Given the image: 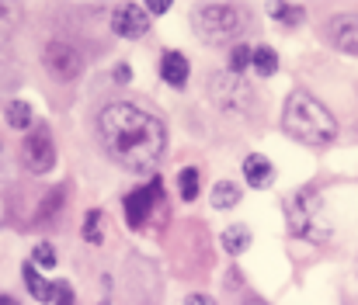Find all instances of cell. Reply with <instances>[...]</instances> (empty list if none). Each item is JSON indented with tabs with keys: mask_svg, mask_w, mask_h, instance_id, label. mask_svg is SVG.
<instances>
[{
	"mask_svg": "<svg viewBox=\"0 0 358 305\" xmlns=\"http://www.w3.org/2000/svg\"><path fill=\"white\" fill-rule=\"evenodd\" d=\"M98 132L108 149V156L125 170H153L167 149V128L157 114L136 107V104L115 101L101 107Z\"/></svg>",
	"mask_w": 358,
	"mask_h": 305,
	"instance_id": "obj_1",
	"label": "cell"
},
{
	"mask_svg": "<svg viewBox=\"0 0 358 305\" xmlns=\"http://www.w3.org/2000/svg\"><path fill=\"white\" fill-rule=\"evenodd\" d=\"M282 128H285L292 139L306 142V146H327V142H334V135H338L334 114L317 101L313 94H306V91H292V94H289L285 111H282Z\"/></svg>",
	"mask_w": 358,
	"mask_h": 305,
	"instance_id": "obj_2",
	"label": "cell"
},
{
	"mask_svg": "<svg viewBox=\"0 0 358 305\" xmlns=\"http://www.w3.org/2000/svg\"><path fill=\"white\" fill-rule=\"evenodd\" d=\"M285 215H289V229H292L296 236H303V239L320 243V239L331 236V225H327V218H324V202H320V195H317L313 188L296 191V195L285 202Z\"/></svg>",
	"mask_w": 358,
	"mask_h": 305,
	"instance_id": "obj_3",
	"label": "cell"
},
{
	"mask_svg": "<svg viewBox=\"0 0 358 305\" xmlns=\"http://www.w3.org/2000/svg\"><path fill=\"white\" fill-rule=\"evenodd\" d=\"M243 21L247 17H243V10H240L237 3H202L192 14V24H195L199 38L209 42V45H220V42L234 38L240 28H243Z\"/></svg>",
	"mask_w": 358,
	"mask_h": 305,
	"instance_id": "obj_4",
	"label": "cell"
},
{
	"mask_svg": "<svg viewBox=\"0 0 358 305\" xmlns=\"http://www.w3.org/2000/svg\"><path fill=\"white\" fill-rule=\"evenodd\" d=\"M160 208H164V181L160 177H153L146 188H136L125 195V218L132 229H143L153 218V211H160Z\"/></svg>",
	"mask_w": 358,
	"mask_h": 305,
	"instance_id": "obj_5",
	"label": "cell"
},
{
	"mask_svg": "<svg viewBox=\"0 0 358 305\" xmlns=\"http://www.w3.org/2000/svg\"><path fill=\"white\" fill-rule=\"evenodd\" d=\"M209 91H213V101L220 104L223 111H240V107H247V101H250L247 80H243L240 73H230V70L216 73V77L209 80Z\"/></svg>",
	"mask_w": 358,
	"mask_h": 305,
	"instance_id": "obj_6",
	"label": "cell"
},
{
	"mask_svg": "<svg viewBox=\"0 0 358 305\" xmlns=\"http://www.w3.org/2000/svg\"><path fill=\"white\" fill-rule=\"evenodd\" d=\"M42 63L52 77L59 80H77L84 73V56L70 45V42H49L45 52H42Z\"/></svg>",
	"mask_w": 358,
	"mask_h": 305,
	"instance_id": "obj_7",
	"label": "cell"
},
{
	"mask_svg": "<svg viewBox=\"0 0 358 305\" xmlns=\"http://www.w3.org/2000/svg\"><path fill=\"white\" fill-rule=\"evenodd\" d=\"M21 156H24V167H28L31 174H45V170H52V163H56L52 135H49L45 128H35L31 135H24V142H21Z\"/></svg>",
	"mask_w": 358,
	"mask_h": 305,
	"instance_id": "obj_8",
	"label": "cell"
},
{
	"mask_svg": "<svg viewBox=\"0 0 358 305\" xmlns=\"http://www.w3.org/2000/svg\"><path fill=\"white\" fill-rule=\"evenodd\" d=\"M112 31H119L122 38H139L150 31V14L139 3H119L112 10Z\"/></svg>",
	"mask_w": 358,
	"mask_h": 305,
	"instance_id": "obj_9",
	"label": "cell"
},
{
	"mask_svg": "<svg viewBox=\"0 0 358 305\" xmlns=\"http://www.w3.org/2000/svg\"><path fill=\"white\" fill-rule=\"evenodd\" d=\"M327 38L341 49V52H358V14H338L327 21Z\"/></svg>",
	"mask_w": 358,
	"mask_h": 305,
	"instance_id": "obj_10",
	"label": "cell"
},
{
	"mask_svg": "<svg viewBox=\"0 0 358 305\" xmlns=\"http://www.w3.org/2000/svg\"><path fill=\"white\" fill-rule=\"evenodd\" d=\"M243 177H247V184H250V188H268V184L275 181V167H271V160H268V156L250 153V156L243 160Z\"/></svg>",
	"mask_w": 358,
	"mask_h": 305,
	"instance_id": "obj_11",
	"label": "cell"
},
{
	"mask_svg": "<svg viewBox=\"0 0 358 305\" xmlns=\"http://www.w3.org/2000/svg\"><path fill=\"white\" fill-rule=\"evenodd\" d=\"M160 77L171 87H185L188 84V59L181 52H164L160 56Z\"/></svg>",
	"mask_w": 358,
	"mask_h": 305,
	"instance_id": "obj_12",
	"label": "cell"
},
{
	"mask_svg": "<svg viewBox=\"0 0 358 305\" xmlns=\"http://www.w3.org/2000/svg\"><path fill=\"white\" fill-rule=\"evenodd\" d=\"M21 274H24V285H28V292H31V299H35V302H56V285H52V281H45L31 260L24 264V271H21Z\"/></svg>",
	"mask_w": 358,
	"mask_h": 305,
	"instance_id": "obj_13",
	"label": "cell"
},
{
	"mask_svg": "<svg viewBox=\"0 0 358 305\" xmlns=\"http://www.w3.org/2000/svg\"><path fill=\"white\" fill-rule=\"evenodd\" d=\"M220 243H223L227 253H243V250L250 246V229H247V225H230V229L220 236Z\"/></svg>",
	"mask_w": 358,
	"mask_h": 305,
	"instance_id": "obj_14",
	"label": "cell"
},
{
	"mask_svg": "<svg viewBox=\"0 0 358 305\" xmlns=\"http://www.w3.org/2000/svg\"><path fill=\"white\" fill-rule=\"evenodd\" d=\"M268 14H271L275 21H282V24H299V21L306 17V10H303L299 3H271Z\"/></svg>",
	"mask_w": 358,
	"mask_h": 305,
	"instance_id": "obj_15",
	"label": "cell"
},
{
	"mask_svg": "<svg viewBox=\"0 0 358 305\" xmlns=\"http://www.w3.org/2000/svg\"><path fill=\"white\" fill-rule=\"evenodd\" d=\"M261 77H271L275 70H278V56H275V49H268V45H257L254 49V63H250Z\"/></svg>",
	"mask_w": 358,
	"mask_h": 305,
	"instance_id": "obj_16",
	"label": "cell"
},
{
	"mask_svg": "<svg viewBox=\"0 0 358 305\" xmlns=\"http://www.w3.org/2000/svg\"><path fill=\"white\" fill-rule=\"evenodd\" d=\"M199 184H202V174H199L195 167H185L181 177H178V191H181V198H185V202L199 198Z\"/></svg>",
	"mask_w": 358,
	"mask_h": 305,
	"instance_id": "obj_17",
	"label": "cell"
},
{
	"mask_svg": "<svg viewBox=\"0 0 358 305\" xmlns=\"http://www.w3.org/2000/svg\"><path fill=\"white\" fill-rule=\"evenodd\" d=\"M240 202V188L230 184V181H220L213 188V208H234Z\"/></svg>",
	"mask_w": 358,
	"mask_h": 305,
	"instance_id": "obj_18",
	"label": "cell"
},
{
	"mask_svg": "<svg viewBox=\"0 0 358 305\" xmlns=\"http://www.w3.org/2000/svg\"><path fill=\"white\" fill-rule=\"evenodd\" d=\"M7 125L10 128H28L31 125V107L24 101H10L7 104Z\"/></svg>",
	"mask_w": 358,
	"mask_h": 305,
	"instance_id": "obj_19",
	"label": "cell"
},
{
	"mask_svg": "<svg viewBox=\"0 0 358 305\" xmlns=\"http://www.w3.org/2000/svg\"><path fill=\"white\" fill-rule=\"evenodd\" d=\"M17 21H21V10L14 3H0V38H7L17 28Z\"/></svg>",
	"mask_w": 358,
	"mask_h": 305,
	"instance_id": "obj_20",
	"label": "cell"
},
{
	"mask_svg": "<svg viewBox=\"0 0 358 305\" xmlns=\"http://www.w3.org/2000/svg\"><path fill=\"white\" fill-rule=\"evenodd\" d=\"M84 239H87V243H101V239H105V236H101V211H98V208H91L87 218H84Z\"/></svg>",
	"mask_w": 358,
	"mask_h": 305,
	"instance_id": "obj_21",
	"label": "cell"
},
{
	"mask_svg": "<svg viewBox=\"0 0 358 305\" xmlns=\"http://www.w3.org/2000/svg\"><path fill=\"white\" fill-rule=\"evenodd\" d=\"M254 63V49H247V45H237L234 52H230V73H243L247 66Z\"/></svg>",
	"mask_w": 358,
	"mask_h": 305,
	"instance_id": "obj_22",
	"label": "cell"
},
{
	"mask_svg": "<svg viewBox=\"0 0 358 305\" xmlns=\"http://www.w3.org/2000/svg\"><path fill=\"white\" fill-rule=\"evenodd\" d=\"M31 264H35V267H56V250H52V243H38V246L31 250Z\"/></svg>",
	"mask_w": 358,
	"mask_h": 305,
	"instance_id": "obj_23",
	"label": "cell"
},
{
	"mask_svg": "<svg viewBox=\"0 0 358 305\" xmlns=\"http://www.w3.org/2000/svg\"><path fill=\"white\" fill-rule=\"evenodd\" d=\"M56 305H73V288L66 281H56Z\"/></svg>",
	"mask_w": 358,
	"mask_h": 305,
	"instance_id": "obj_24",
	"label": "cell"
},
{
	"mask_svg": "<svg viewBox=\"0 0 358 305\" xmlns=\"http://www.w3.org/2000/svg\"><path fill=\"white\" fill-rule=\"evenodd\" d=\"M167 10H171L167 0H150V7H146V14H167Z\"/></svg>",
	"mask_w": 358,
	"mask_h": 305,
	"instance_id": "obj_25",
	"label": "cell"
},
{
	"mask_svg": "<svg viewBox=\"0 0 358 305\" xmlns=\"http://www.w3.org/2000/svg\"><path fill=\"white\" fill-rule=\"evenodd\" d=\"M185 305H216V302H213L209 295H188V299H185Z\"/></svg>",
	"mask_w": 358,
	"mask_h": 305,
	"instance_id": "obj_26",
	"label": "cell"
},
{
	"mask_svg": "<svg viewBox=\"0 0 358 305\" xmlns=\"http://www.w3.org/2000/svg\"><path fill=\"white\" fill-rule=\"evenodd\" d=\"M0 305H17V299H10V295H0Z\"/></svg>",
	"mask_w": 358,
	"mask_h": 305,
	"instance_id": "obj_27",
	"label": "cell"
},
{
	"mask_svg": "<svg viewBox=\"0 0 358 305\" xmlns=\"http://www.w3.org/2000/svg\"><path fill=\"white\" fill-rule=\"evenodd\" d=\"M240 305H268V302H261V299H243Z\"/></svg>",
	"mask_w": 358,
	"mask_h": 305,
	"instance_id": "obj_28",
	"label": "cell"
}]
</instances>
